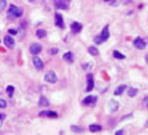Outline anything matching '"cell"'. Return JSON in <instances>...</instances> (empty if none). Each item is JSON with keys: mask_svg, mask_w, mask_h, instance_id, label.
<instances>
[{"mask_svg": "<svg viewBox=\"0 0 148 135\" xmlns=\"http://www.w3.org/2000/svg\"><path fill=\"white\" fill-rule=\"evenodd\" d=\"M22 15V10L20 8L16 7L15 5H10L8 8V16L11 18H18Z\"/></svg>", "mask_w": 148, "mask_h": 135, "instance_id": "obj_1", "label": "cell"}, {"mask_svg": "<svg viewBox=\"0 0 148 135\" xmlns=\"http://www.w3.org/2000/svg\"><path fill=\"white\" fill-rule=\"evenodd\" d=\"M134 45H135V47L138 48V50H144V48H146V46H147V43H146V41L143 39V38L137 37L134 39Z\"/></svg>", "mask_w": 148, "mask_h": 135, "instance_id": "obj_2", "label": "cell"}, {"mask_svg": "<svg viewBox=\"0 0 148 135\" xmlns=\"http://www.w3.org/2000/svg\"><path fill=\"white\" fill-rule=\"evenodd\" d=\"M44 80L46 81V82H48V83H55L56 81H57V77H56V74H55V72L54 71H49V72H47L46 74H45Z\"/></svg>", "mask_w": 148, "mask_h": 135, "instance_id": "obj_3", "label": "cell"}, {"mask_svg": "<svg viewBox=\"0 0 148 135\" xmlns=\"http://www.w3.org/2000/svg\"><path fill=\"white\" fill-rule=\"evenodd\" d=\"M94 88V80H93L92 74L86 76V91H92Z\"/></svg>", "mask_w": 148, "mask_h": 135, "instance_id": "obj_4", "label": "cell"}, {"mask_svg": "<svg viewBox=\"0 0 148 135\" xmlns=\"http://www.w3.org/2000/svg\"><path fill=\"white\" fill-rule=\"evenodd\" d=\"M4 43L8 48H13V46H15V41H13V38L11 37V36H9V35H6V36H4Z\"/></svg>", "mask_w": 148, "mask_h": 135, "instance_id": "obj_5", "label": "cell"}, {"mask_svg": "<svg viewBox=\"0 0 148 135\" xmlns=\"http://www.w3.org/2000/svg\"><path fill=\"white\" fill-rule=\"evenodd\" d=\"M55 25L59 28H64V19H63V16L61 14L56 13L55 14Z\"/></svg>", "mask_w": 148, "mask_h": 135, "instance_id": "obj_6", "label": "cell"}, {"mask_svg": "<svg viewBox=\"0 0 148 135\" xmlns=\"http://www.w3.org/2000/svg\"><path fill=\"white\" fill-rule=\"evenodd\" d=\"M33 63H34V67L36 68L37 70H43V69H44V63H43L42 59L38 58V56H34Z\"/></svg>", "mask_w": 148, "mask_h": 135, "instance_id": "obj_7", "label": "cell"}, {"mask_svg": "<svg viewBox=\"0 0 148 135\" xmlns=\"http://www.w3.org/2000/svg\"><path fill=\"white\" fill-rule=\"evenodd\" d=\"M40 51H42V46H40L39 44H37V43L33 44V45L29 47V52H30V53H31L33 55L39 54V53H40Z\"/></svg>", "mask_w": 148, "mask_h": 135, "instance_id": "obj_8", "label": "cell"}, {"mask_svg": "<svg viewBox=\"0 0 148 135\" xmlns=\"http://www.w3.org/2000/svg\"><path fill=\"white\" fill-rule=\"evenodd\" d=\"M108 108H109V111H110V113L117 111L119 108V102L117 100H110L109 105H108Z\"/></svg>", "mask_w": 148, "mask_h": 135, "instance_id": "obj_9", "label": "cell"}, {"mask_svg": "<svg viewBox=\"0 0 148 135\" xmlns=\"http://www.w3.org/2000/svg\"><path fill=\"white\" fill-rule=\"evenodd\" d=\"M82 29V25H81L80 23H77V21H73L72 24H71V30H72L73 33H79L81 32Z\"/></svg>", "mask_w": 148, "mask_h": 135, "instance_id": "obj_10", "label": "cell"}, {"mask_svg": "<svg viewBox=\"0 0 148 135\" xmlns=\"http://www.w3.org/2000/svg\"><path fill=\"white\" fill-rule=\"evenodd\" d=\"M97 100H98L97 96H88V97H85L83 99V104L84 105H90V104H94Z\"/></svg>", "mask_w": 148, "mask_h": 135, "instance_id": "obj_11", "label": "cell"}, {"mask_svg": "<svg viewBox=\"0 0 148 135\" xmlns=\"http://www.w3.org/2000/svg\"><path fill=\"white\" fill-rule=\"evenodd\" d=\"M39 116H47V117L56 118L57 117V113L56 111H52V110H46V111H40Z\"/></svg>", "mask_w": 148, "mask_h": 135, "instance_id": "obj_12", "label": "cell"}, {"mask_svg": "<svg viewBox=\"0 0 148 135\" xmlns=\"http://www.w3.org/2000/svg\"><path fill=\"white\" fill-rule=\"evenodd\" d=\"M126 88H127L126 84H120V86H118V88L114 90V96H120V95H122L123 91L126 90Z\"/></svg>", "mask_w": 148, "mask_h": 135, "instance_id": "obj_13", "label": "cell"}, {"mask_svg": "<svg viewBox=\"0 0 148 135\" xmlns=\"http://www.w3.org/2000/svg\"><path fill=\"white\" fill-rule=\"evenodd\" d=\"M101 37L104 39V41H107L108 38L110 37V32H109V26L107 25L103 29H102V33H101Z\"/></svg>", "mask_w": 148, "mask_h": 135, "instance_id": "obj_14", "label": "cell"}, {"mask_svg": "<svg viewBox=\"0 0 148 135\" xmlns=\"http://www.w3.org/2000/svg\"><path fill=\"white\" fill-rule=\"evenodd\" d=\"M55 6L58 9H67V4L63 0H55Z\"/></svg>", "mask_w": 148, "mask_h": 135, "instance_id": "obj_15", "label": "cell"}, {"mask_svg": "<svg viewBox=\"0 0 148 135\" xmlns=\"http://www.w3.org/2000/svg\"><path fill=\"white\" fill-rule=\"evenodd\" d=\"M63 59L66 61V62H70V63H72L73 62V54L71 53V52H66L65 54L63 55Z\"/></svg>", "mask_w": 148, "mask_h": 135, "instance_id": "obj_16", "label": "cell"}, {"mask_svg": "<svg viewBox=\"0 0 148 135\" xmlns=\"http://www.w3.org/2000/svg\"><path fill=\"white\" fill-rule=\"evenodd\" d=\"M89 130L92 133H97V132H100L102 130V127L100 126V125H97V124H92V125H90Z\"/></svg>", "mask_w": 148, "mask_h": 135, "instance_id": "obj_17", "label": "cell"}, {"mask_svg": "<svg viewBox=\"0 0 148 135\" xmlns=\"http://www.w3.org/2000/svg\"><path fill=\"white\" fill-rule=\"evenodd\" d=\"M113 56H114V59H117V60H125L126 59V56H125L122 53H120L119 51H113Z\"/></svg>", "mask_w": 148, "mask_h": 135, "instance_id": "obj_18", "label": "cell"}, {"mask_svg": "<svg viewBox=\"0 0 148 135\" xmlns=\"http://www.w3.org/2000/svg\"><path fill=\"white\" fill-rule=\"evenodd\" d=\"M88 52H89L92 56H97V55L99 54V51L97 50V47H94V46H90L89 48H88Z\"/></svg>", "mask_w": 148, "mask_h": 135, "instance_id": "obj_19", "label": "cell"}, {"mask_svg": "<svg viewBox=\"0 0 148 135\" xmlns=\"http://www.w3.org/2000/svg\"><path fill=\"white\" fill-rule=\"evenodd\" d=\"M39 105L44 106V107H47V106L49 105V102H48V100L46 99V97L42 96V97H40V99H39Z\"/></svg>", "mask_w": 148, "mask_h": 135, "instance_id": "obj_20", "label": "cell"}, {"mask_svg": "<svg viewBox=\"0 0 148 135\" xmlns=\"http://www.w3.org/2000/svg\"><path fill=\"white\" fill-rule=\"evenodd\" d=\"M137 92H138V90L136 88H129L128 89V96H129V97H135L136 95H137Z\"/></svg>", "mask_w": 148, "mask_h": 135, "instance_id": "obj_21", "label": "cell"}, {"mask_svg": "<svg viewBox=\"0 0 148 135\" xmlns=\"http://www.w3.org/2000/svg\"><path fill=\"white\" fill-rule=\"evenodd\" d=\"M36 35H37L38 38H43V37L46 36V32H45L44 29H38L37 32H36Z\"/></svg>", "mask_w": 148, "mask_h": 135, "instance_id": "obj_22", "label": "cell"}, {"mask_svg": "<svg viewBox=\"0 0 148 135\" xmlns=\"http://www.w3.org/2000/svg\"><path fill=\"white\" fill-rule=\"evenodd\" d=\"M6 91L8 93L9 97H11L13 95V91H15V88H13V86H7V89H6Z\"/></svg>", "mask_w": 148, "mask_h": 135, "instance_id": "obj_23", "label": "cell"}, {"mask_svg": "<svg viewBox=\"0 0 148 135\" xmlns=\"http://www.w3.org/2000/svg\"><path fill=\"white\" fill-rule=\"evenodd\" d=\"M7 7V1L6 0H0V13H2Z\"/></svg>", "mask_w": 148, "mask_h": 135, "instance_id": "obj_24", "label": "cell"}, {"mask_svg": "<svg viewBox=\"0 0 148 135\" xmlns=\"http://www.w3.org/2000/svg\"><path fill=\"white\" fill-rule=\"evenodd\" d=\"M71 128H72V131L74 132V133H81V132H82V127H80V126H75V125H73Z\"/></svg>", "mask_w": 148, "mask_h": 135, "instance_id": "obj_25", "label": "cell"}, {"mask_svg": "<svg viewBox=\"0 0 148 135\" xmlns=\"http://www.w3.org/2000/svg\"><path fill=\"white\" fill-rule=\"evenodd\" d=\"M94 42L97 43V44H102V43L104 42V39L101 37V35H99V36H97V37L94 38Z\"/></svg>", "mask_w": 148, "mask_h": 135, "instance_id": "obj_26", "label": "cell"}, {"mask_svg": "<svg viewBox=\"0 0 148 135\" xmlns=\"http://www.w3.org/2000/svg\"><path fill=\"white\" fill-rule=\"evenodd\" d=\"M57 53H58V48H56V47H53V48L49 50V54H52V55H55V54H57Z\"/></svg>", "mask_w": 148, "mask_h": 135, "instance_id": "obj_27", "label": "cell"}, {"mask_svg": "<svg viewBox=\"0 0 148 135\" xmlns=\"http://www.w3.org/2000/svg\"><path fill=\"white\" fill-rule=\"evenodd\" d=\"M6 107H7V102H6V100H4V99L0 98V108H6Z\"/></svg>", "mask_w": 148, "mask_h": 135, "instance_id": "obj_28", "label": "cell"}, {"mask_svg": "<svg viewBox=\"0 0 148 135\" xmlns=\"http://www.w3.org/2000/svg\"><path fill=\"white\" fill-rule=\"evenodd\" d=\"M92 65H93V64L90 62V63H88V64H84V65H83V69H84V70H89V69L92 68Z\"/></svg>", "mask_w": 148, "mask_h": 135, "instance_id": "obj_29", "label": "cell"}, {"mask_svg": "<svg viewBox=\"0 0 148 135\" xmlns=\"http://www.w3.org/2000/svg\"><path fill=\"white\" fill-rule=\"evenodd\" d=\"M4 118H6V116H4V115H0V126L2 125V122H4Z\"/></svg>", "mask_w": 148, "mask_h": 135, "instance_id": "obj_30", "label": "cell"}, {"mask_svg": "<svg viewBox=\"0 0 148 135\" xmlns=\"http://www.w3.org/2000/svg\"><path fill=\"white\" fill-rule=\"evenodd\" d=\"M8 32L11 34V35H16V34H17V30H15V29H9Z\"/></svg>", "mask_w": 148, "mask_h": 135, "instance_id": "obj_31", "label": "cell"}, {"mask_svg": "<svg viewBox=\"0 0 148 135\" xmlns=\"http://www.w3.org/2000/svg\"><path fill=\"white\" fill-rule=\"evenodd\" d=\"M125 132H123V130H119V131H117L116 132V135H121V134H123Z\"/></svg>", "mask_w": 148, "mask_h": 135, "instance_id": "obj_32", "label": "cell"}, {"mask_svg": "<svg viewBox=\"0 0 148 135\" xmlns=\"http://www.w3.org/2000/svg\"><path fill=\"white\" fill-rule=\"evenodd\" d=\"M145 60H146V62L148 63V54H146V56H145Z\"/></svg>", "mask_w": 148, "mask_h": 135, "instance_id": "obj_33", "label": "cell"}, {"mask_svg": "<svg viewBox=\"0 0 148 135\" xmlns=\"http://www.w3.org/2000/svg\"><path fill=\"white\" fill-rule=\"evenodd\" d=\"M106 2H109V1H112V0H104Z\"/></svg>", "mask_w": 148, "mask_h": 135, "instance_id": "obj_34", "label": "cell"}, {"mask_svg": "<svg viewBox=\"0 0 148 135\" xmlns=\"http://www.w3.org/2000/svg\"><path fill=\"white\" fill-rule=\"evenodd\" d=\"M147 108H148V104H147Z\"/></svg>", "mask_w": 148, "mask_h": 135, "instance_id": "obj_35", "label": "cell"}]
</instances>
